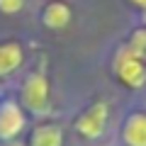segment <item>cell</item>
Returning a JSON list of instances; mask_svg holds the SVG:
<instances>
[{
	"mask_svg": "<svg viewBox=\"0 0 146 146\" xmlns=\"http://www.w3.org/2000/svg\"><path fill=\"white\" fill-rule=\"evenodd\" d=\"M134 5H139V7H146V0H131Z\"/></svg>",
	"mask_w": 146,
	"mask_h": 146,
	"instance_id": "11",
	"label": "cell"
},
{
	"mask_svg": "<svg viewBox=\"0 0 146 146\" xmlns=\"http://www.w3.org/2000/svg\"><path fill=\"white\" fill-rule=\"evenodd\" d=\"M27 0H0V12L3 15H17V12L25 10Z\"/></svg>",
	"mask_w": 146,
	"mask_h": 146,
	"instance_id": "9",
	"label": "cell"
},
{
	"mask_svg": "<svg viewBox=\"0 0 146 146\" xmlns=\"http://www.w3.org/2000/svg\"><path fill=\"white\" fill-rule=\"evenodd\" d=\"M115 71L119 76V80L129 88H144L146 85V66L141 61V56L131 49H122L115 58Z\"/></svg>",
	"mask_w": 146,
	"mask_h": 146,
	"instance_id": "3",
	"label": "cell"
},
{
	"mask_svg": "<svg viewBox=\"0 0 146 146\" xmlns=\"http://www.w3.org/2000/svg\"><path fill=\"white\" fill-rule=\"evenodd\" d=\"M131 51H136L141 56V51H146V29L141 32H134V36H131V44H129Z\"/></svg>",
	"mask_w": 146,
	"mask_h": 146,
	"instance_id": "10",
	"label": "cell"
},
{
	"mask_svg": "<svg viewBox=\"0 0 146 146\" xmlns=\"http://www.w3.org/2000/svg\"><path fill=\"white\" fill-rule=\"evenodd\" d=\"M71 17H73L71 5L63 3V0H51L42 10V22L49 29H63V27H68L71 25Z\"/></svg>",
	"mask_w": 146,
	"mask_h": 146,
	"instance_id": "6",
	"label": "cell"
},
{
	"mask_svg": "<svg viewBox=\"0 0 146 146\" xmlns=\"http://www.w3.org/2000/svg\"><path fill=\"white\" fill-rule=\"evenodd\" d=\"M107 119H110V105L105 102V100H98V102L88 105V107L80 112L73 127H76V131H78L83 139L95 141V139H100V136L105 134Z\"/></svg>",
	"mask_w": 146,
	"mask_h": 146,
	"instance_id": "2",
	"label": "cell"
},
{
	"mask_svg": "<svg viewBox=\"0 0 146 146\" xmlns=\"http://www.w3.org/2000/svg\"><path fill=\"white\" fill-rule=\"evenodd\" d=\"M3 146H15V144H3Z\"/></svg>",
	"mask_w": 146,
	"mask_h": 146,
	"instance_id": "12",
	"label": "cell"
},
{
	"mask_svg": "<svg viewBox=\"0 0 146 146\" xmlns=\"http://www.w3.org/2000/svg\"><path fill=\"white\" fill-rule=\"evenodd\" d=\"M51 102V83L44 73H29L20 88V105L27 112L42 115L49 110Z\"/></svg>",
	"mask_w": 146,
	"mask_h": 146,
	"instance_id": "1",
	"label": "cell"
},
{
	"mask_svg": "<svg viewBox=\"0 0 146 146\" xmlns=\"http://www.w3.org/2000/svg\"><path fill=\"white\" fill-rule=\"evenodd\" d=\"M29 146H63V129L54 122H42L32 129Z\"/></svg>",
	"mask_w": 146,
	"mask_h": 146,
	"instance_id": "8",
	"label": "cell"
},
{
	"mask_svg": "<svg viewBox=\"0 0 146 146\" xmlns=\"http://www.w3.org/2000/svg\"><path fill=\"white\" fill-rule=\"evenodd\" d=\"M27 129V115L25 107L15 100H3L0 102V141H15Z\"/></svg>",
	"mask_w": 146,
	"mask_h": 146,
	"instance_id": "4",
	"label": "cell"
},
{
	"mask_svg": "<svg viewBox=\"0 0 146 146\" xmlns=\"http://www.w3.org/2000/svg\"><path fill=\"white\" fill-rule=\"evenodd\" d=\"M122 139L127 146H146V112H131L122 124Z\"/></svg>",
	"mask_w": 146,
	"mask_h": 146,
	"instance_id": "5",
	"label": "cell"
},
{
	"mask_svg": "<svg viewBox=\"0 0 146 146\" xmlns=\"http://www.w3.org/2000/svg\"><path fill=\"white\" fill-rule=\"evenodd\" d=\"M25 63V49L20 42H3L0 44V78H5L10 73Z\"/></svg>",
	"mask_w": 146,
	"mask_h": 146,
	"instance_id": "7",
	"label": "cell"
}]
</instances>
